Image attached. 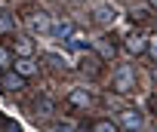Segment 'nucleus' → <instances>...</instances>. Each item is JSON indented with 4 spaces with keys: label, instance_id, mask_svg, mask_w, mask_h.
Instances as JSON below:
<instances>
[{
    "label": "nucleus",
    "instance_id": "7",
    "mask_svg": "<svg viewBox=\"0 0 157 132\" xmlns=\"http://www.w3.org/2000/svg\"><path fill=\"white\" fill-rule=\"evenodd\" d=\"M93 16H96V22L111 25V22H114V6H105V3H102V6H96V13H93Z\"/></svg>",
    "mask_w": 157,
    "mask_h": 132
},
{
    "label": "nucleus",
    "instance_id": "13",
    "mask_svg": "<svg viewBox=\"0 0 157 132\" xmlns=\"http://www.w3.org/2000/svg\"><path fill=\"white\" fill-rule=\"evenodd\" d=\"M0 31H13V19L0 13Z\"/></svg>",
    "mask_w": 157,
    "mask_h": 132
},
{
    "label": "nucleus",
    "instance_id": "18",
    "mask_svg": "<svg viewBox=\"0 0 157 132\" xmlns=\"http://www.w3.org/2000/svg\"><path fill=\"white\" fill-rule=\"evenodd\" d=\"M52 132H74V129H68V126H56Z\"/></svg>",
    "mask_w": 157,
    "mask_h": 132
},
{
    "label": "nucleus",
    "instance_id": "17",
    "mask_svg": "<svg viewBox=\"0 0 157 132\" xmlns=\"http://www.w3.org/2000/svg\"><path fill=\"white\" fill-rule=\"evenodd\" d=\"M6 132H22V126H19V123H13V120H10V123H6Z\"/></svg>",
    "mask_w": 157,
    "mask_h": 132
},
{
    "label": "nucleus",
    "instance_id": "14",
    "mask_svg": "<svg viewBox=\"0 0 157 132\" xmlns=\"http://www.w3.org/2000/svg\"><path fill=\"white\" fill-rule=\"evenodd\" d=\"M6 64H10V49L0 46V68H6Z\"/></svg>",
    "mask_w": 157,
    "mask_h": 132
},
{
    "label": "nucleus",
    "instance_id": "3",
    "mask_svg": "<svg viewBox=\"0 0 157 132\" xmlns=\"http://www.w3.org/2000/svg\"><path fill=\"white\" fill-rule=\"evenodd\" d=\"M142 114L139 111H120V117H117V126L120 129H126V132H139L142 129Z\"/></svg>",
    "mask_w": 157,
    "mask_h": 132
},
{
    "label": "nucleus",
    "instance_id": "12",
    "mask_svg": "<svg viewBox=\"0 0 157 132\" xmlns=\"http://www.w3.org/2000/svg\"><path fill=\"white\" fill-rule=\"evenodd\" d=\"M49 31H56L59 37H68V34H71V22H59V25H49Z\"/></svg>",
    "mask_w": 157,
    "mask_h": 132
},
{
    "label": "nucleus",
    "instance_id": "6",
    "mask_svg": "<svg viewBox=\"0 0 157 132\" xmlns=\"http://www.w3.org/2000/svg\"><path fill=\"white\" fill-rule=\"evenodd\" d=\"M145 43H148V40H145L142 34H129V37H126V52L142 55V52H145Z\"/></svg>",
    "mask_w": 157,
    "mask_h": 132
},
{
    "label": "nucleus",
    "instance_id": "16",
    "mask_svg": "<svg viewBox=\"0 0 157 132\" xmlns=\"http://www.w3.org/2000/svg\"><path fill=\"white\" fill-rule=\"evenodd\" d=\"M132 19H136V22H139V25H142V22H148V9H139V13H136V16H132Z\"/></svg>",
    "mask_w": 157,
    "mask_h": 132
},
{
    "label": "nucleus",
    "instance_id": "5",
    "mask_svg": "<svg viewBox=\"0 0 157 132\" xmlns=\"http://www.w3.org/2000/svg\"><path fill=\"white\" fill-rule=\"evenodd\" d=\"M0 86L10 89V92H16V89H22V86H25V77H19L16 71H13V74H3V77H0Z\"/></svg>",
    "mask_w": 157,
    "mask_h": 132
},
{
    "label": "nucleus",
    "instance_id": "1",
    "mask_svg": "<svg viewBox=\"0 0 157 132\" xmlns=\"http://www.w3.org/2000/svg\"><path fill=\"white\" fill-rule=\"evenodd\" d=\"M114 92L117 95H126V92H132V86H136V71L129 68V64H120L117 68V74H114Z\"/></svg>",
    "mask_w": 157,
    "mask_h": 132
},
{
    "label": "nucleus",
    "instance_id": "8",
    "mask_svg": "<svg viewBox=\"0 0 157 132\" xmlns=\"http://www.w3.org/2000/svg\"><path fill=\"white\" fill-rule=\"evenodd\" d=\"M34 71H37V64H34L31 58H19V61H16V74H19V77H31Z\"/></svg>",
    "mask_w": 157,
    "mask_h": 132
},
{
    "label": "nucleus",
    "instance_id": "4",
    "mask_svg": "<svg viewBox=\"0 0 157 132\" xmlns=\"http://www.w3.org/2000/svg\"><path fill=\"white\" fill-rule=\"evenodd\" d=\"M52 114H56V105H52L49 98H37V101H34V117H37V120H49Z\"/></svg>",
    "mask_w": 157,
    "mask_h": 132
},
{
    "label": "nucleus",
    "instance_id": "11",
    "mask_svg": "<svg viewBox=\"0 0 157 132\" xmlns=\"http://www.w3.org/2000/svg\"><path fill=\"white\" fill-rule=\"evenodd\" d=\"M93 132H117V126L108 123V120H96V123H93Z\"/></svg>",
    "mask_w": 157,
    "mask_h": 132
},
{
    "label": "nucleus",
    "instance_id": "10",
    "mask_svg": "<svg viewBox=\"0 0 157 132\" xmlns=\"http://www.w3.org/2000/svg\"><path fill=\"white\" fill-rule=\"evenodd\" d=\"M16 52H19L22 58H31V40H25V37L16 40Z\"/></svg>",
    "mask_w": 157,
    "mask_h": 132
},
{
    "label": "nucleus",
    "instance_id": "9",
    "mask_svg": "<svg viewBox=\"0 0 157 132\" xmlns=\"http://www.w3.org/2000/svg\"><path fill=\"white\" fill-rule=\"evenodd\" d=\"M71 105H77V108L83 105V108H86V105H90V92H83V89H74V92H71Z\"/></svg>",
    "mask_w": 157,
    "mask_h": 132
},
{
    "label": "nucleus",
    "instance_id": "2",
    "mask_svg": "<svg viewBox=\"0 0 157 132\" xmlns=\"http://www.w3.org/2000/svg\"><path fill=\"white\" fill-rule=\"evenodd\" d=\"M25 22H28V31H34V34H46V31H49V25H52V22H49V16H46V13H40V9L28 13V19H25Z\"/></svg>",
    "mask_w": 157,
    "mask_h": 132
},
{
    "label": "nucleus",
    "instance_id": "15",
    "mask_svg": "<svg viewBox=\"0 0 157 132\" xmlns=\"http://www.w3.org/2000/svg\"><path fill=\"white\" fill-rule=\"evenodd\" d=\"M43 61L52 64V68H62V58H59V55H43Z\"/></svg>",
    "mask_w": 157,
    "mask_h": 132
}]
</instances>
